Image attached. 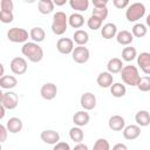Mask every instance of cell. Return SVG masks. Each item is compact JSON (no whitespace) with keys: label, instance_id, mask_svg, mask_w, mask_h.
Masks as SVG:
<instances>
[{"label":"cell","instance_id":"cell-1","mask_svg":"<svg viewBox=\"0 0 150 150\" xmlns=\"http://www.w3.org/2000/svg\"><path fill=\"white\" fill-rule=\"evenodd\" d=\"M21 53L23 56H26L30 62L33 63H38L42 60L43 57V49L42 47H40L39 43L36 42H26L22 45L21 47Z\"/></svg>","mask_w":150,"mask_h":150},{"label":"cell","instance_id":"cell-2","mask_svg":"<svg viewBox=\"0 0 150 150\" xmlns=\"http://www.w3.org/2000/svg\"><path fill=\"white\" fill-rule=\"evenodd\" d=\"M121 77L125 84H128L130 87H137L138 81L141 79V75H139L138 68L136 66L127 64L121 70Z\"/></svg>","mask_w":150,"mask_h":150},{"label":"cell","instance_id":"cell-3","mask_svg":"<svg viewBox=\"0 0 150 150\" xmlns=\"http://www.w3.org/2000/svg\"><path fill=\"white\" fill-rule=\"evenodd\" d=\"M68 27V16L64 12L59 11L53 15L52 21V32L55 35H62L66 33Z\"/></svg>","mask_w":150,"mask_h":150},{"label":"cell","instance_id":"cell-4","mask_svg":"<svg viewBox=\"0 0 150 150\" xmlns=\"http://www.w3.org/2000/svg\"><path fill=\"white\" fill-rule=\"evenodd\" d=\"M145 6L142 2H132L127 7L125 18L129 22H135L142 19L145 14Z\"/></svg>","mask_w":150,"mask_h":150},{"label":"cell","instance_id":"cell-5","mask_svg":"<svg viewBox=\"0 0 150 150\" xmlns=\"http://www.w3.org/2000/svg\"><path fill=\"white\" fill-rule=\"evenodd\" d=\"M28 36L29 33L25 28H20V27H12L7 32V39L14 43H26Z\"/></svg>","mask_w":150,"mask_h":150},{"label":"cell","instance_id":"cell-6","mask_svg":"<svg viewBox=\"0 0 150 150\" xmlns=\"http://www.w3.org/2000/svg\"><path fill=\"white\" fill-rule=\"evenodd\" d=\"M0 103L8 110H13L18 107L19 104V96L14 91H6V93H0Z\"/></svg>","mask_w":150,"mask_h":150},{"label":"cell","instance_id":"cell-7","mask_svg":"<svg viewBox=\"0 0 150 150\" xmlns=\"http://www.w3.org/2000/svg\"><path fill=\"white\" fill-rule=\"evenodd\" d=\"M9 67H11L12 73L15 74V75H22L28 69V64H27L26 59L21 57V56H16V57L12 59V61L9 63Z\"/></svg>","mask_w":150,"mask_h":150},{"label":"cell","instance_id":"cell-8","mask_svg":"<svg viewBox=\"0 0 150 150\" xmlns=\"http://www.w3.org/2000/svg\"><path fill=\"white\" fill-rule=\"evenodd\" d=\"M71 57H73L74 62L82 64V63L88 62V60H89V57H90V52H89V49H88L87 47H84V46H77V47H75L74 50H73Z\"/></svg>","mask_w":150,"mask_h":150},{"label":"cell","instance_id":"cell-9","mask_svg":"<svg viewBox=\"0 0 150 150\" xmlns=\"http://www.w3.org/2000/svg\"><path fill=\"white\" fill-rule=\"evenodd\" d=\"M74 41L73 39L69 38H60L56 42V49L59 53L63 54V55H68L71 54L74 50Z\"/></svg>","mask_w":150,"mask_h":150},{"label":"cell","instance_id":"cell-10","mask_svg":"<svg viewBox=\"0 0 150 150\" xmlns=\"http://www.w3.org/2000/svg\"><path fill=\"white\" fill-rule=\"evenodd\" d=\"M40 95H41L42 98H45L47 101L54 100L56 97V95H57V87H56V84H54L52 82L45 83L41 87V89H40Z\"/></svg>","mask_w":150,"mask_h":150},{"label":"cell","instance_id":"cell-11","mask_svg":"<svg viewBox=\"0 0 150 150\" xmlns=\"http://www.w3.org/2000/svg\"><path fill=\"white\" fill-rule=\"evenodd\" d=\"M80 104L83 108V110H86V111L93 110L96 107V96L93 93L87 91V93H84V94L81 95Z\"/></svg>","mask_w":150,"mask_h":150},{"label":"cell","instance_id":"cell-12","mask_svg":"<svg viewBox=\"0 0 150 150\" xmlns=\"http://www.w3.org/2000/svg\"><path fill=\"white\" fill-rule=\"evenodd\" d=\"M40 137L46 144H50V145H55L60 142V134L55 130H52V129L43 130L41 132Z\"/></svg>","mask_w":150,"mask_h":150},{"label":"cell","instance_id":"cell-13","mask_svg":"<svg viewBox=\"0 0 150 150\" xmlns=\"http://www.w3.org/2000/svg\"><path fill=\"white\" fill-rule=\"evenodd\" d=\"M137 66L144 74L150 75V53L143 52V53L138 54L137 55Z\"/></svg>","mask_w":150,"mask_h":150},{"label":"cell","instance_id":"cell-14","mask_svg":"<svg viewBox=\"0 0 150 150\" xmlns=\"http://www.w3.org/2000/svg\"><path fill=\"white\" fill-rule=\"evenodd\" d=\"M109 129L112 131H123L125 128V121L121 115H112L108 121Z\"/></svg>","mask_w":150,"mask_h":150},{"label":"cell","instance_id":"cell-15","mask_svg":"<svg viewBox=\"0 0 150 150\" xmlns=\"http://www.w3.org/2000/svg\"><path fill=\"white\" fill-rule=\"evenodd\" d=\"M139 135H141V127L137 124H130L123 129V137L128 141H134L138 138Z\"/></svg>","mask_w":150,"mask_h":150},{"label":"cell","instance_id":"cell-16","mask_svg":"<svg viewBox=\"0 0 150 150\" xmlns=\"http://www.w3.org/2000/svg\"><path fill=\"white\" fill-rule=\"evenodd\" d=\"M117 33H118L117 32V26L112 22H108V23L103 25L102 28H101V35L105 40H110L112 38H116Z\"/></svg>","mask_w":150,"mask_h":150},{"label":"cell","instance_id":"cell-17","mask_svg":"<svg viewBox=\"0 0 150 150\" xmlns=\"http://www.w3.org/2000/svg\"><path fill=\"white\" fill-rule=\"evenodd\" d=\"M96 82L101 88H110L114 83V76L109 71H102L97 75Z\"/></svg>","mask_w":150,"mask_h":150},{"label":"cell","instance_id":"cell-18","mask_svg":"<svg viewBox=\"0 0 150 150\" xmlns=\"http://www.w3.org/2000/svg\"><path fill=\"white\" fill-rule=\"evenodd\" d=\"M90 121V116L89 114L86 111V110H80V111H76L73 116V122L76 127H84L89 123Z\"/></svg>","mask_w":150,"mask_h":150},{"label":"cell","instance_id":"cell-19","mask_svg":"<svg viewBox=\"0 0 150 150\" xmlns=\"http://www.w3.org/2000/svg\"><path fill=\"white\" fill-rule=\"evenodd\" d=\"M23 123L19 117H11L7 122H6V128L8 130V132L11 134H18L22 130Z\"/></svg>","mask_w":150,"mask_h":150},{"label":"cell","instance_id":"cell-20","mask_svg":"<svg viewBox=\"0 0 150 150\" xmlns=\"http://www.w3.org/2000/svg\"><path fill=\"white\" fill-rule=\"evenodd\" d=\"M123 67H124V64H123V61L121 59L112 57L107 63V71H109L110 74H117V73H121Z\"/></svg>","mask_w":150,"mask_h":150},{"label":"cell","instance_id":"cell-21","mask_svg":"<svg viewBox=\"0 0 150 150\" xmlns=\"http://www.w3.org/2000/svg\"><path fill=\"white\" fill-rule=\"evenodd\" d=\"M73 41L77 46H86L89 41V34L83 29H76L73 34Z\"/></svg>","mask_w":150,"mask_h":150},{"label":"cell","instance_id":"cell-22","mask_svg":"<svg viewBox=\"0 0 150 150\" xmlns=\"http://www.w3.org/2000/svg\"><path fill=\"white\" fill-rule=\"evenodd\" d=\"M116 41H117V43H120L122 46H129L134 41V35H132L131 32L123 29V30H121V32L117 33Z\"/></svg>","mask_w":150,"mask_h":150},{"label":"cell","instance_id":"cell-23","mask_svg":"<svg viewBox=\"0 0 150 150\" xmlns=\"http://www.w3.org/2000/svg\"><path fill=\"white\" fill-rule=\"evenodd\" d=\"M68 25L73 28H81L84 25V16L81 13H71L68 16Z\"/></svg>","mask_w":150,"mask_h":150},{"label":"cell","instance_id":"cell-24","mask_svg":"<svg viewBox=\"0 0 150 150\" xmlns=\"http://www.w3.org/2000/svg\"><path fill=\"white\" fill-rule=\"evenodd\" d=\"M16 84H18V80L13 75H5V76L0 77V87L2 89L11 90V89L15 88Z\"/></svg>","mask_w":150,"mask_h":150},{"label":"cell","instance_id":"cell-25","mask_svg":"<svg viewBox=\"0 0 150 150\" xmlns=\"http://www.w3.org/2000/svg\"><path fill=\"white\" fill-rule=\"evenodd\" d=\"M135 121L139 127H148L150 124V112L148 110H139L135 115Z\"/></svg>","mask_w":150,"mask_h":150},{"label":"cell","instance_id":"cell-26","mask_svg":"<svg viewBox=\"0 0 150 150\" xmlns=\"http://www.w3.org/2000/svg\"><path fill=\"white\" fill-rule=\"evenodd\" d=\"M54 6H55L54 1H52V0H40L38 2V9L43 15L50 14L54 11Z\"/></svg>","mask_w":150,"mask_h":150},{"label":"cell","instance_id":"cell-27","mask_svg":"<svg viewBox=\"0 0 150 150\" xmlns=\"http://www.w3.org/2000/svg\"><path fill=\"white\" fill-rule=\"evenodd\" d=\"M29 38L33 40V42H36V43H40L45 40L46 38V32L43 28L41 27H33L29 32Z\"/></svg>","mask_w":150,"mask_h":150},{"label":"cell","instance_id":"cell-28","mask_svg":"<svg viewBox=\"0 0 150 150\" xmlns=\"http://www.w3.org/2000/svg\"><path fill=\"white\" fill-rule=\"evenodd\" d=\"M135 59H137V50L135 47L127 46L122 50V60L125 62H131Z\"/></svg>","mask_w":150,"mask_h":150},{"label":"cell","instance_id":"cell-29","mask_svg":"<svg viewBox=\"0 0 150 150\" xmlns=\"http://www.w3.org/2000/svg\"><path fill=\"white\" fill-rule=\"evenodd\" d=\"M110 93L114 97H123L125 94H127V88H125V84H122L121 82H115L112 83V86L110 87Z\"/></svg>","mask_w":150,"mask_h":150},{"label":"cell","instance_id":"cell-30","mask_svg":"<svg viewBox=\"0 0 150 150\" xmlns=\"http://www.w3.org/2000/svg\"><path fill=\"white\" fill-rule=\"evenodd\" d=\"M69 6L76 11V13L86 12L89 7L88 0H69Z\"/></svg>","mask_w":150,"mask_h":150},{"label":"cell","instance_id":"cell-31","mask_svg":"<svg viewBox=\"0 0 150 150\" xmlns=\"http://www.w3.org/2000/svg\"><path fill=\"white\" fill-rule=\"evenodd\" d=\"M69 137L71 141H74L75 143H82L83 138H84V132L80 127H73L69 130Z\"/></svg>","mask_w":150,"mask_h":150},{"label":"cell","instance_id":"cell-32","mask_svg":"<svg viewBox=\"0 0 150 150\" xmlns=\"http://www.w3.org/2000/svg\"><path fill=\"white\" fill-rule=\"evenodd\" d=\"M146 32H148V28H146V25L144 23H135L131 28V33L135 38H143L146 35Z\"/></svg>","mask_w":150,"mask_h":150},{"label":"cell","instance_id":"cell-33","mask_svg":"<svg viewBox=\"0 0 150 150\" xmlns=\"http://www.w3.org/2000/svg\"><path fill=\"white\" fill-rule=\"evenodd\" d=\"M102 22H103V20H101L100 18H97L95 15H90V18L87 20V26L91 30H97V29L102 28Z\"/></svg>","mask_w":150,"mask_h":150},{"label":"cell","instance_id":"cell-34","mask_svg":"<svg viewBox=\"0 0 150 150\" xmlns=\"http://www.w3.org/2000/svg\"><path fill=\"white\" fill-rule=\"evenodd\" d=\"M137 88L139 91H143V93H146V91H150V76L146 75V76H142L138 81V84H137Z\"/></svg>","mask_w":150,"mask_h":150},{"label":"cell","instance_id":"cell-35","mask_svg":"<svg viewBox=\"0 0 150 150\" xmlns=\"http://www.w3.org/2000/svg\"><path fill=\"white\" fill-rule=\"evenodd\" d=\"M93 150H110V144L105 138H98L94 143Z\"/></svg>","mask_w":150,"mask_h":150},{"label":"cell","instance_id":"cell-36","mask_svg":"<svg viewBox=\"0 0 150 150\" xmlns=\"http://www.w3.org/2000/svg\"><path fill=\"white\" fill-rule=\"evenodd\" d=\"M14 19L13 12H6V11H0V21L2 23H11Z\"/></svg>","mask_w":150,"mask_h":150},{"label":"cell","instance_id":"cell-37","mask_svg":"<svg viewBox=\"0 0 150 150\" xmlns=\"http://www.w3.org/2000/svg\"><path fill=\"white\" fill-rule=\"evenodd\" d=\"M108 14H109V12H108V8L105 7V8H94L91 15H95V16L100 18L101 20H104V19H107Z\"/></svg>","mask_w":150,"mask_h":150},{"label":"cell","instance_id":"cell-38","mask_svg":"<svg viewBox=\"0 0 150 150\" xmlns=\"http://www.w3.org/2000/svg\"><path fill=\"white\" fill-rule=\"evenodd\" d=\"M14 4L12 0H1L0 1V11H6V12H13Z\"/></svg>","mask_w":150,"mask_h":150},{"label":"cell","instance_id":"cell-39","mask_svg":"<svg viewBox=\"0 0 150 150\" xmlns=\"http://www.w3.org/2000/svg\"><path fill=\"white\" fill-rule=\"evenodd\" d=\"M112 5L118 9H123V8H127L130 4L128 0H112Z\"/></svg>","mask_w":150,"mask_h":150},{"label":"cell","instance_id":"cell-40","mask_svg":"<svg viewBox=\"0 0 150 150\" xmlns=\"http://www.w3.org/2000/svg\"><path fill=\"white\" fill-rule=\"evenodd\" d=\"M53 150H71V149H70V145L67 142H59L57 144L54 145Z\"/></svg>","mask_w":150,"mask_h":150},{"label":"cell","instance_id":"cell-41","mask_svg":"<svg viewBox=\"0 0 150 150\" xmlns=\"http://www.w3.org/2000/svg\"><path fill=\"white\" fill-rule=\"evenodd\" d=\"M108 5V0H93L94 8H105Z\"/></svg>","mask_w":150,"mask_h":150},{"label":"cell","instance_id":"cell-42","mask_svg":"<svg viewBox=\"0 0 150 150\" xmlns=\"http://www.w3.org/2000/svg\"><path fill=\"white\" fill-rule=\"evenodd\" d=\"M7 134H8V130H7L6 125L1 124V125H0V142H1V143H4V142L6 141Z\"/></svg>","mask_w":150,"mask_h":150},{"label":"cell","instance_id":"cell-43","mask_svg":"<svg viewBox=\"0 0 150 150\" xmlns=\"http://www.w3.org/2000/svg\"><path fill=\"white\" fill-rule=\"evenodd\" d=\"M111 150H128V146L124 143H116Z\"/></svg>","mask_w":150,"mask_h":150},{"label":"cell","instance_id":"cell-44","mask_svg":"<svg viewBox=\"0 0 150 150\" xmlns=\"http://www.w3.org/2000/svg\"><path fill=\"white\" fill-rule=\"evenodd\" d=\"M73 150H89V149H88V146H87L86 144H83V143H77V144L74 146Z\"/></svg>","mask_w":150,"mask_h":150},{"label":"cell","instance_id":"cell-45","mask_svg":"<svg viewBox=\"0 0 150 150\" xmlns=\"http://www.w3.org/2000/svg\"><path fill=\"white\" fill-rule=\"evenodd\" d=\"M0 111H1V114H0V118L2 120V118L5 117V111H6V108H5L4 105H1V104H0Z\"/></svg>","mask_w":150,"mask_h":150},{"label":"cell","instance_id":"cell-46","mask_svg":"<svg viewBox=\"0 0 150 150\" xmlns=\"http://www.w3.org/2000/svg\"><path fill=\"white\" fill-rule=\"evenodd\" d=\"M66 4V0H55L54 1V5H56V6H63Z\"/></svg>","mask_w":150,"mask_h":150},{"label":"cell","instance_id":"cell-47","mask_svg":"<svg viewBox=\"0 0 150 150\" xmlns=\"http://www.w3.org/2000/svg\"><path fill=\"white\" fill-rule=\"evenodd\" d=\"M145 23H146L148 27H150V13L148 14V16H146V19H145Z\"/></svg>","mask_w":150,"mask_h":150}]
</instances>
